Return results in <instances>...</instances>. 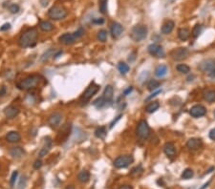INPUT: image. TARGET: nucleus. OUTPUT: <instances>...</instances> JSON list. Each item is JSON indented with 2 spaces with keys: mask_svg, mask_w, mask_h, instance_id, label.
I'll list each match as a JSON object with an SVG mask.
<instances>
[{
  "mask_svg": "<svg viewBox=\"0 0 215 189\" xmlns=\"http://www.w3.org/2000/svg\"><path fill=\"white\" fill-rule=\"evenodd\" d=\"M38 38V33L35 28H31L25 31L20 35L18 44L21 48H30L34 47L37 44V41Z\"/></svg>",
  "mask_w": 215,
  "mask_h": 189,
  "instance_id": "1",
  "label": "nucleus"
},
{
  "mask_svg": "<svg viewBox=\"0 0 215 189\" xmlns=\"http://www.w3.org/2000/svg\"><path fill=\"white\" fill-rule=\"evenodd\" d=\"M40 77L38 75H32L24 78L22 81L17 84V87L20 90H32L37 88L40 82Z\"/></svg>",
  "mask_w": 215,
  "mask_h": 189,
  "instance_id": "2",
  "label": "nucleus"
},
{
  "mask_svg": "<svg viewBox=\"0 0 215 189\" xmlns=\"http://www.w3.org/2000/svg\"><path fill=\"white\" fill-rule=\"evenodd\" d=\"M147 36V27L142 24H138L132 28L130 37L135 42H140L145 39Z\"/></svg>",
  "mask_w": 215,
  "mask_h": 189,
  "instance_id": "3",
  "label": "nucleus"
},
{
  "mask_svg": "<svg viewBox=\"0 0 215 189\" xmlns=\"http://www.w3.org/2000/svg\"><path fill=\"white\" fill-rule=\"evenodd\" d=\"M67 11L66 9L62 6H54L48 12V16L49 17L53 19V20H61L63 18H65L67 16Z\"/></svg>",
  "mask_w": 215,
  "mask_h": 189,
  "instance_id": "4",
  "label": "nucleus"
},
{
  "mask_svg": "<svg viewBox=\"0 0 215 189\" xmlns=\"http://www.w3.org/2000/svg\"><path fill=\"white\" fill-rule=\"evenodd\" d=\"M199 70L210 77H215V60L207 59L202 61L198 66Z\"/></svg>",
  "mask_w": 215,
  "mask_h": 189,
  "instance_id": "5",
  "label": "nucleus"
},
{
  "mask_svg": "<svg viewBox=\"0 0 215 189\" xmlns=\"http://www.w3.org/2000/svg\"><path fill=\"white\" fill-rule=\"evenodd\" d=\"M134 162V158L132 155H124L120 156L114 161V166L118 169L126 168Z\"/></svg>",
  "mask_w": 215,
  "mask_h": 189,
  "instance_id": "6",
  "label": "nucleus"
},
{
  "mask_svg": "<svg viewBox=\"0 0 215 189\" xmlns=\"http://www.w3.org/2000/svg\"><path fill=\"white\" fill-rule=\"evenodd\" d=\"M137 136L142 140H145L150 135V128L148 123L145 120H140L138 125H137V130H136Z\"/></svg>",
  "mask_w": 215,
  "mask_h": 189,
  "instance_id": "7",
  "label": "nucleus"
},
{
  "mask_svg": "<svg viewBox=\"0 0 215 189\" xmlns=\"http://www.w3.org/2000/svg\"><path fill=\"white\" fill-rule=\"evenodd\" d=\"M147 51L152 56L158 57V59L164 57V55H166V53H164L163 48L159 44H156V43H152V44H150L147 47Z\"/></svg>",
  "mask_w": 215,
  "mask_h": 189,
  "instance_id": "8",
  "label": "nucleus"
},
{
  "mask_svg": "<svg viewBox=\"0 0 215 189\" xmlns=\"http://www.w3.org/2000/svg\"><path fill=\"white\" fill-rule=\"evenodd\" d=\"M189 52H188V49H186L185 47H180V48H177L175 50H173L171 52V56L172 59L176 61H180L183 60L185 59H186L188 55Z\"/></svg>",
  "mask_w": 215,
  "mask_h": 189,
  "instance_id": "9",
  "label": "nucleus"
},
{
  "mask_svg": "<svg viewBox=\"0 0 215 189\" xmlns=\"http://www.w3.org/2000/svg\"><path fill=\"white\" fill-rule=\"evenodd\" d=\"M99 90V86L95 84V83H92L86 91L83 93V94L81 96V100L82 101H88L89 99L92 98V97L94 96V94H97V92Z\"/></svg>",
  "mask_w": 215,
  "mask_h": 189,
  "instance_id": "10",
  "label": "nucleus"
},
{
  "mask_svg": "<svg viewBox=\"0 0 215 189\" xmlns=\"http://www.w3.org/2000/svg\"><path fill=\"white\" fill-rule=\"evenodd\" d=\"M189 114L191 117L193 118H201L204 117V116L206 114V109L205 106L201 105V104H196L194 106H192L189 110Z\"/></svg>",
  "mask_w": 215,
  "mask_h": 189,
  "instance_id": "11",
  "label": "nucleus"
},
{
  "mask_svg": "<svg viewBox=\"0 0 215 189\" xmlns=\"http://www.w3.org/2000/svg\"><path fill=\"white\" fill-rule=\"evenodd\" d=\"M77 37L75 36L74 34H70V33H66L62 35L59 36V42L62 43L64 45H72L77 41Z\"/></svg>",
  "mask_w": 215,
  "mask_h": 189,
  "instance_id": "12",
  "label": "nucleus"
},
{
  "mask_svg": "<svg viewBox=\"0 0 215 189\" xmlns=\"http://www.w3.org/2000/svg\"><path fill=\"white\" fill-rule=\"evenodd\" d=\"M202 140L198 139V137H191L186 142V147L191 151H196L202 147Z\"/></svg>",
  "mask_w": 215,
  "mask_h": 189,
  "instance_id": "13",
  "label": "nucleus"
},
{
  "mask_svg": "<svg viewBox=\"0 0 215 189\" xmlns=\"http://www.w3.org/2000/svg\"><path fill=\"white\" fill-rule=\"evenodd\" d=\"M61 119H62V115L60 113L56 112V113H53L49 117L48 123L51 127H56V126H59L60 124Z\"/></svg>",
  "mask_w": 215,
  "mask_h": 189,
  "instance_id": "14",
  "label": "nucleus"
},
{
  "mask_svg": "<svg viewBox=\"0 0 215 189\" xmlns=\"http://www.w3.org/2000/svg\"><path fill=\"white\" fill-rule=\"evenodd\" d=\"M123 31H124V28L120 23H118V22L112 23L111 28H110V32H111L113 38H119L120 34H123Z\"/></svg>",
  "mask_w": 215,
  "mask_h": 189,
  "instance_id": "15",
  "label": "nucleus"
},
{
  "mask_svg": "<svg viewBox=\"0 0 215 189\" xmlns=\"http://www.w3.org/2000/svg\"><path fill=\"white\" fill-rule=\"evenodd\" d=\"M163 152L168 158L170 159H173L176 156V148H175V145L172 143V142H167L166 144L163 145Z\"/></svg>",
  "mask_w": 215,
  "mask_h": 189,
  "instance_id": "16",
  "label": "nucleus"
},
{
  "mask_svg": "<svg viewBox=\"0 0 215 189\" xmlns=\"http://www.w3.org/2000/svg\"><path fill=\"white\" fill-rule=\"evenodd\" d=\"M4 114L6 116V118L8 119H14L16 117H17L19 114V109L16 106L10 105L8 107H6L4 109Z\"/></svg>",
  "mask_w": 215,
  "mask_h": 189,
  "instance_id": "17",
  "label": "nucleus"
},
{
  "mask_svg": "<svg viewBox=\"0 0 215 189\" xmlns=\"http://www.w3.org/2000/svg\"><path fill=\"white\" fill-rule=\"evenodd\" d=\"M113 96H114V88L111 85H107L104 91H103V98L106 100V102L108 103V105L112 104V100H113Z\"/></svg>",
  "mask_w": 215,
  "mask_h": 189,
  "instance_id": "18",
  "label": "nucleus"
},
{
  "mask_svg": "<svg viewBox=\"0 0 215 189\" xmlns=\"http://www.w3.org/2000/svg\"><path fill=\"white\" fill-rule=\"evenodd\" d=\"M6 140L10 143H16V142L20 141L21 136L18 132H16V131H10L6 136Z\"/></svg>",
  "mask_w": 215,
  "mask_h": 189,
  "instance_id": "19",
  "label": "nucleus"
},
{
  "mask_svg": "<svg viewBox=\"0 0 215 189\" xmlns=\"http://www.w3.org/2000/svg\"><path fill=\"white\" fill-rule=\"evenodd\" d=\"M9 152H10V155L14 159H20V158H22L25 154L24 149L22 147H20V146L12 147Z\"/></svg>",
  "mask_w": 215,
  "mask_h": 189,
  "instance_id": "20",
  "label": "nucleus"
},
{
  "mask_svg": "<svg viewBox=\"0 0 215 189\" xmlns=\"http://www.w3.org/2000/svg\"><path fill=\"white\" fill-rule=\"evenodd\" d=\"M51 148H52V141L50 137H47L45 141V144L43 145V147L39 151V157L40 158L45 157L49 153V151L51 150Z\"/></svg>",
  "mask_w": 215,
  "mask_h": 189,
  "instance_id": "21",
  "label": "nucleus"
},
{
  "mask_svg": "<svg viewBox=\"0 0 215 189\" xmlns=\"http://www.w3.org/2000/svg\"><path fill=\"white\" fill-rule=\"evenodd\" d=\"M173 29H174V22L173 21H171V20H168L162 26L161 31L163 34H168L173 31Z\"/></svg>",
  "mask_w": 215,
  "mask_h": 189,
  "instance_id": "22",
  "label": "nucleus"
},
{
  "mask_svg": "<svg viewBox=\"0 0 215 189\" xmlns=\"http://www.w3.org/2000/svg\"><path fill=\"white\" fill-rule=\"evenodd\" d=\"M167 71H168V69H167V65L162 64V65H159V66L156 68V70H155V75H156V77H164V76L167 74Z\"/></svg>",
  "mask_w": 215,
  "mask_h": 189,
  "instance_id": "23",
  "label": "nucleus"
},
{
  "mask_svg": "<svg viewBox=\"0 0 215 189\" xmlns=\"http://www.w3.org/2000/svg\"><path fill=\"white\" fill-rule=\"evenodd\" d=\"M178 36L182 41H185L189 38L190 32L188 29H186V28H181L180 30L178 31Z\"/></svg>",
  "mask_w": 215,
  "mask_h": 189,
  "instance_id": "24",
  "label": "nucleus"
},
{
  "mask_svg": "<svg viewBox=\"0 0 215 189\" xmlns=\"http://www.w3.org/2000/svg\"><path fill=\"white\" fill-rule=\"evenodd\" d=\"M39 28L40 30L43 32H51L54 30V25L50 22V21H41L39 23Z\"/></svg>",
  "mask_w": 215,
  "mask_h": 189,
  "instance_id": "25",
  "label": "nucleus"
},
{
  "mask_svg": "<svg viewBox=\"0 0 215 189\" xmlns=\"http://www.w3.org/2000/svg\"><path fill=\"white\" fill-rule=\"evenodd\" d=\"M77 180L82 184L87 183V181L90 180V173L88 171H86V170L81 171L77 175Z\"/></svg>",
  "mask_w": 215,
  "mask_h": 189,
  "instance_id": "26",
  "label": "nucleus"
},
{
  "mask_svg": "<svg viewBox=\"0 0 215 189\" xmlns=\"http://www.w3.org/2000/svg\"><path fill=\"white\" fill-rule=\"evenodd\" d=\"M95 136L98 137V139L104 140V139H105V137L107 136L106 127H105V126H100V127L97 128V129H96V131H95Z\"/></svg>",
  "mask_w": 215,
  "mask_h": 189,
  "instance_id": "27",
  "label": "nucleus"
},
{
  "mask_svg": "<svg viewBox=\"0 0 215 189\" xmlns=\"http://www.w3.org/2000/svg\"><path fill=\"white\" fill-rule=\"evenodd\" d=\"M204 98L207 102L212 103L215 101V90H207L204 93Z\"/></svg>",
  "mask_w": 215,
  "mask_h": 189,
  "instance_id": "28",
  "label": "nucleus"
},
{
  "mask_svg": "<svg viewBox=\"0 0 215 189\" xmlns=\"http://www.w3.org/2000/svg\"><path fill=\"white\" fill-rule=\"evenodd\" d=\"M160 107V103L158 101H152L149 104H147V106L145 107V111L149 114H152L154 112H156L158 109Z\"/></svg>",
  "mask_w": 215,
  "mask_h": 189,
  "instance_id": "29",
  "label": "nucleus"
},
{
  "mask_svg": "<svg viewBox=\"0 0 215 189\" xmlns=\"http://www.w3.org/2000/svg\"><path fill=\"white\" fill-rule=\"evenodd\" d=\"M93 105H94L96 108L98 109H100V108H103L105 106H109L108 103L106 102V100L103 98V97H100V98H98L97 99L94 100V102H93Z\"/></svg>",
  "mask_w": 215,
  "mask_h": 189,
  "instance_id": "30",
  "label": "nucleus"
},
{
  "mask_svg": "<svg viewBox=\"0 0 215 189\" xmlns=\"http://www.w3.org/2000/svg\"><path fill=\"white\" fill-rule=\"evenodd\" d=\"M56 51L54 50V49H49L47 52H45L44 54L42 55V56L40 57V60H41L42 62L47 61L51 56H54V55L56 54Z\"/></svg>",
  "mask_w": 215,
  "mask_h": 189,
  "instance_id": "31",
  "label": "nucleus"
},
{
  "mask_svg": "<svg viewBox=\"0 0 215 189\" xmlns=\"http://www.w3.org/2000/svg\"><path fill=\"white\" fill-rule=\"evenodd\" d=\"M159 87H160V82L156 80V79H151V80H149V82L147 83V89L151 92L157 90Z\"/></svg>",
  "mask_w": 215,
  "mask_h": 189,
  "instance_id": "32",
  "label": "nucleus"
},
{
  "mask_svg": "<svg viewBox=\"0 0 215 189\" xmlns=\"http://www.w3.org/2000/svg\"><path fill=\"white\" fill-rule=\"evenodd\" d=\"M118 70L120 71V74H123V75H125L127 74V73L129 72V70H130V67L128 66V65L124 62H120L118 64Z\"/></svg>",
  "mask_w": 215,
  "mask_h": 189,
  "instance_id": "33",
  "label": "nucleus"
},
{
  "mask_svg": "<svg viewBox=\"0 0 215 189\" xmlns=\"http://www.w3.org/2000/svg\"><path fill=\"white\" fill-rule=\"evenodd\" d=\"M176 69L178 72H180L181 74H188L190 72V67L188 66L186 64H179L177 65Z\"/></svg>",
  "mask_w": 215,
  "mask_h": 189,
  "instance_id": "34",
  "label": "nucleus"
},
{
  "mask_svg": "<svg viewBox=\"0 0 215 189\" xmlns=\"http://www.w3.org/2000/svg\"><path fill=\"white\" fill-rule=\"evenodd\" d=\"M202 30H203V27L201 24H196L194 27L192 29V36L194 38H197L198 36L200 35V34L202 33Z\"/></svg>",
  "mask_w": 215,
  "mask_h": 189,
  "instance_id": "35",
  "label": "nucleus"
},
{
  "mask_svg": "<svg viewBox=\"0 0 215 189\" xmlns=\"http://www.w3.org/2000/svg\"><path fill=\"white\" fill-rule=\"evenodd\" d=\"M193 176H194V172H193V170L190 168L185 169L184 172L182 173V179H184V180H189Z\"/></svg>",
  "mask_w": 215,
  "mask_h": 189,
  "instance_id": "36",
  "label": "nucleus"
},
{
  "mask_svg": "<svg viewBox=\"0 0 215 189\" xmlns=\"http://www.w3.org/2000/svg\"><path fill=\"white\" fill-rule=\"evenodd\" d=\"M107 2H108V0H99V9L102 13H106Z\"/></svg>",
  "mask_w": 215,
  "mask_h": 189,
  "instance_id": "37",
  "label": "nucleus"
},
{
  "mask_svg": "<svg viewBox=\"0 0 215 189\" xmlns=\"http://www.w3.org/2000/svg\"><path fill=\"white\" fill-rule=\"evenodd\" d=\"M97 37L99 41L102 42H105L106 39H107V32L105 30H100L99 33H98V35Z\"/></svg>",
  "mask_w": 215,
  "mask_h": 189,
  "instance_id": "38",
  "label": "nucleus"
},
{
  "mask_svg": "<svg viewBox=\"0 0 215 189\" xmlns=\"http://www.w3.org/2000/svg\"><path fill=\"white\" fill-rule=\"evenodd\" d=\"M9 11L12 13H17L20 11V7L17 4H11L9 6Z\"/></svg>",
  "mask_w": 215,
  "mask_h": 189,
  "instance_id": "39",
  "label": "nucleus"
},
{
  "mask_svg": "<svg viewBox=\"0 0 215 189\" xmlns=\"http://www.w3.org/2000/svg\"><path fill=\"white\" fill-rule=\"evenodd\" d=\"M142 172V166L141 165H139V166H137V167H135V168H133L132 169V171L130 172V174L132 176H137V175H140V174Z\"/></svg>",
  "mask_w": 215,
  "mask_h": 189,
  "instance_id": "40",
  "label": "nucleus"
},
{
  "mask_svg": "<svg viewBox=\"0 0 215 189\" xmlns=\"http://www.w3.org/2000/svg\"><path fill=\"white\" fill-rule=\"evenodd\" d=\"M17 175H18V172H17V171H13V172L12 177H11V180H10V184H11L12 186H13L14 184H16V179H17Z\"/></svg>",
  "mask_w": 215,
  "mask_h": 189,
  "instance_id": "41",
  "label": "nucleus"
},
{
  "mask_svg": "<svg viewBox=\"0 0 215 189\" xmlns=\"http://www.w3.org/2000/svg\"><path fill=\"white\" fill-rule=\"evenodd\" d=\"M74 34H75V36H76L77 38H81V36L84 34V30H83L82 28H80L78 30H77V31L74 33Z\"/></svg>",
  "mask_w": 215,
  "mask_h": 189,
  "instance_id": "42",
  "label": "nucleus"
},
{
  "mask_svg": "<svg viewBox=\"0 0 215 189\" xmlns=\"http://www.w3.org/2000/svg\"><path fill=\"white\" fill-rule=\"evenodd\" d=\"M41 166H42V162L40 161V159H37L34 163V169L38 170L39 168H41Z\"/></svg>",
  "mask_w": 215,
  "mask_h": 189,
  "instance_id": "43",
  "label": "nucleus"
},
{
  "mask_svg": "<svg viewBox=\"0 0 215 189\" xmlns=\"http://www.w3.org/2000/svg\"><path fill=\"white\" fill-rule=\"evenodd\" d=\"M10 29H11V24H10V23H5L4 25H2L1 27H0V31L4 32V31L10 30Z\"/></svg>",
  "mask_w": 215,
  "mask_h": 189,
  "instance_id": "44",
  "label": "nucleus"
},
{
  "mask_svg": "<svg viewBox=\"0 0 215 189\" xmlns=\"http://www.w3.org/2000/svg\"><path fill=\"white\" fill-rule=\"evenodd\" d=\"M121 117H123V116H121V115H119L116 119H113V121L110 123V126H109V127H110V128H113V127H114V125L116 124V123H117V122H118V121L120 119V118H121Z\"/></svg>",
  "mask_w": 215,
  "mask_h": 189,
  "instance_id": "45",
  "label": "nucleus"
},
{
  "mask_svg": "<svg viewBox=\"0 0 215 189\" xmlns=\"http://www.w3.org/2000/svg\"><path fill=\"white\" fill-rule=\"evenodd\" d=\"M92 22L94 24H103L104 19L103 18H94L92 20Z\"/></svg>",
  "mask_w": 215,
  "mask_h": 189,
  "instance_id": "46",
  "label": "nucleus"
},
{
  "mask_svg": "<svg viewBox=\"0 0 215 189\" xmlns=\"http://www.w3.org/2000/svg\"><path fill=\"white\" fill-rule=\"evenodd\" d=\"M209 137L211 141H215V128L211 129L210 131V134H209Z\"/></svg>",
  "mask_w": 215,
  "mask_h": 189,
  "instance_id": "47",
  "label": "nucleus"
},
{
  "mask_svg": "<svg viewBox=\"0 0 215 189\" xmlns=\"http://www.w3.org/2000/svg\"><path fill=\"white\" fill-rule=\"evenodd\" d=\"M161 92H162V90H158V91H156V92H154L151 96H149V97H147V98H146V100H149V99H151V98H155L156 96H158V94H161Z\"/></svg>",
  "mask_w": 215,
  "mask_h": 189,
  "instance_id": "48",
  "label": "nucleus"
},
{
  "mask_svg": "<svg viewBox=\"0 0 215 189\" xmlns=\"http://www.w3.org/2000/svg\"><path fill=\"white\" fill-rule=\"evenodd\" d=\"M132 90H133V87H132V86L128 87V88H127L126 90H124V96H127V94H130V93L132 92Z\"/></svg>",
  "mask_w": 215,
  "mask_h": 189,
  "instance_id": "49",
  "label": "nucleus"
},
{
  "mask_svg": "<svg viewBox=\"0 0 215 189\" xmlns=\"http://www.w3.org/2000/svg\"><path fill=\"white\" fill-rule=\"evenodd\" d=\"M63 54V52H62V51H57V52H56V54L54 55V59H59V57L61 55Z\"/></svg>",
  "mask_w": 215,
  "mask_h": 189,
  "instance_id": "50",
  "label": "nucleus"
},
{
  "mask_svg": "<svg viewBox=\"0 0 215 189\" xmlns=\"http://www.w3.org/2000/svg\"><path fill=\"white\" fill-rule=\"evenodd\" d=\"M118 189H133V187L131 185H129V184H124V185L120 186Z\"/></svg>",
  "mask_w": 215,
  "mask_h": 189,
  "instance_id": "51",
  "label": "nucleus"
},
{
  "mask_svg": "<svg viewBox=\"0 0 215 189\" xmlns=\"http://www.w3.org/2000/svg\"><path fill=\"white\" fill-rule=\"evenodd\" d=\"M210 184H211V180H209V181H207V183H206V184H204V185H203L202 187H201L200 189H206V188H207V187H209V185H210Z\"/></svg>",
  "mask_w": 215,
  "mask_h": 189,
  "instance_id": "52",
  "label": "nucleus"
},
{
  "mask_svg": "<svg viewBox=\"0 0 215 189\" xmlns=\"http://www.w3.org/2000/svg\"><path fill=\"white\" fill-rule=\"evenodd\" d=\"M4 94H6V88H5V87H2L1 90H0V96L3 97Z\"/></svg>",
  "mask_w": 215,
  "mask_h": 189,
  "instance_id": "53",
  "label": "nucleus"
},
{
  "mask_svg": "<svg viewBox=\"0 0 215 189\" xmlns=\"http://www.w3.org/2000/svg\"><path fill=\"white\" fill-rule=\"evenodd\" d=\"M65 189H75V188H74V186H67Z\"/></svg>",
  "mask_w": 215,
  "mask_h": 189,
  "instance_id": "54",
  "label": "nucleus"
},
{
  "mask_svg": "<svg viewBox=\"0 0 215 189\" xmlns=\"http://www.w3.org/2000/svg\"><path fill=\"white\" fill-rule=\"evenodd\" d=\"M213 115H214V117H215V110H214V112H213Z\"/></svg>",
  "mask_w": 215,
  "mask_h": 189,
  "instance_id": "55",
  "label": "nucleus"
}]
</instances>
